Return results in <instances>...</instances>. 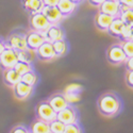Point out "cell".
<instances>
[{
  "label": "cell",
  "mask_w": 133,
  "mask_h": 133,
  "mask_svg": "<svg viewBox=\"0 0 133 133\" xmlns=\"http://www.w3.org/2000/svg\"><path fill=\"white\" fill-rule=\"evenodd\" d=\"M98 110L100 114L105 117H113L120 112L121 100L114 93H105L101 95L98 99Z\"/></svg>",
  "instance_id": "obj_1"
},
{
  "label": "cell",
  "mask_w": 133,
  "mask_h": 133,
  "mask_svg": "<svg viewBox=\"0 0 133 133\" xmlns=\"http://www.w3.org/2000/svg\"><path fill=\"white\" fill-rule=\"evenodd\" d=\"M35 115L37 119L48 124L57 119V112L51 108V105L47 101H42L36 105Z\"/></svg>",
  "instance_id": "obj_2"
},
{
  "label": "cell",
  "mask_w": 133,
  "mask_h": 133,
  "mask_svg": "<svg viewBox=\"0 0 133 133\" xmlns=\"http://www.w3.org/2000/svg\"><path fill=\"white\" fill-rule=\"evenodd\" d=\"M17 62H18V59H17L16 50L5 47L2 53L0 54V67L2 68V70L14 68V66Z\"/></svg>",
  "instance_id": "obj_3"
},
{
  "label": "cell",
  "mask_w": 133,
  "mask_h": 133,
  "mask_svg": "<svg viewBox=\"0 0 133 133\" xmlns=\"http://www.w3.org/2000/svg\"><path fill=\"white\" fill-rule=\"evenodd\" d=\"M57 119L62 121L64 125L78 123V112L72 104H68L57 113Z\"/></svg>",
  "instance_id": "obj_4"
},
{
  "label": "cell",
  "mask_w": 133,
  "mask_h": 133,
  "mask_svg": "<svg viewBox=\"0 0 133 133\" xmlns=\"http://www.w3.org/2000/svg\"><path fill=\"white\" fill-rule=\"evenodd\" d=\"M30 24H31V28L33 30L36 31V32H39V33H44L51 26V24L47 20V18L41 12L32 14Z\"/></svg>",
  "instance_id": "obj_5"
},
{
  "label": "cell",
  "mask_w": 133,
  "mask_h": 133,
  "mask_svg": "<svg viewBox=\"0 0 133 133\" xmlns=\"http://www.w3.org/2000/svg\"><path fill=\"white\" fill-rule=\"evenodd\" d=\"M127 57L125 52L123 51L120 45H113L111 46L108 50V60L110 63L114 65H118L121 63H125Z\"/></svg>",
  "instance_id": "obj_6"
},
{
  "label": "cell",
  "mask_w": 133,
  "mask_h": 133,
  "mask_svg": "<svg viewBox=\"0 0 133 133\" xmlns=\"http://www.w3.org/2000/svg\"><path fill=\"white\" fill-rule=\"evenodd\" d=\"M36 55H37V58L42 61H51L53 60L54 58H57L55 57V53L53 51V47H52V44L45 41L42 45L36 49L35 51Z\"/></svg>",
  "instance_id": "obj_7"
},
{
  "label": "cell",
  "mask_w": 133,
  "mask_h": 133,
  "mask_svg": "<svg viewBox=\"0 0 133 133\" xmlns=\"http://www.w3.org/2000/svg\"><path fill=\"white\" fill-rule=\"evenodd\" d=\"M45 37H44L43 33L36 32V31H32L29 34L26 35V44H27V49L32 50V51H36V49L45 42Z\"/></svg>",
  "instance_id": "obj_8"
},
{
  "label": "cell",
  "mask_w": 133,
  "mask_h": 133,
  "mask_svg": "<svg viewBox=\"0 0 133 133\" xmlns=\"http://www.w3.org/2000/svg\"><path fill=\"white\" fill-rule=\"evenodd\" d=\"M41 13L47 18V20L51 25H58L63 19V15L57 6H47L44 5Z\"/></svg>",
  "instance_id": "obj_9"
},
{
  "label": "cell",
  "mask_w": 133,
  "mask_h": 133,
  "mask_svg": "<svg viewBox=\"0 0 133 133\" xmlns=\"http://www.w3.org/2000/svg\"><path fill=\"white\" fill-rule=\"evenodd\" d=\"M5 47L12 48L16 51L19 50H25L27 49V44H26V35L24 34H18V33H15V34H12L6 41L5 43Z\"/></svg>",
  "instance_id": "obj_10"
},
{
  "label": "cell",
  "mask_w": 133,
  "mask_h": 133,
  "mask_svg": "<svg viewBox=\"0 0 133 133\" xmlns=\"http://www.w3.org/2000/svg\"><path fill=\"white\" fill-rule=\"evenodd\" d=\"M100 12L113 17H118L120 13L118 0H105L100 4Z\"/></svg>",
  "instance_id": "obj_11"
},
{
  "label": "cell",
  "mask_w": 133,
  "mask_h": 133,
  "mask_svg": "<svg viewBox=\"0 0 133 133\" xmlns=\"http://www.w3.org/2000/svg\"><path fill=\"white\" fill-rule=\"evenodd\" d=\"M13 91H14L15 97L18 100H26V99H28L31 96L33 92V87L20 81L13 87Z\"/></svg>",
  "instance_id": "obj_12"
},
{
  "label": "cell",
  "mask_w": 133,
  "mask_h": 133,
  "mask_svg": "<svg viewBox=\"0 0 133 133\" xmlns=\"http://www.w3.org/2000/svg\"><path fill=\"white\" fill-rule=\"evenodd\" d=\"M43 35L45 37V39L49 43L64 39V33H63L62 29L55 25H51L45 32L43 33Z\"/></svg>",
  "instance_id": "obj_13"
},
{
  "label": "cell",
  "mask_w": 133,
  "mask_h": 133,
  "mask_svg": "<svg viewBox=\"0 0 133 133\" xmlns=\"http://www.w3.org/2000/svg\"><path fill=\"white\" fill-rule=\"evenodd\" d=\"M47 102L51 105V108L55 111V112H60L61 110H63L64 108H66L68 105L66 99L64 98V95L63 94H54L52 96H50L48 98Z\"/></svg>",
  "instance_id": "obj_14"
},
{
  "label": "cell",
  "mask_w": 133,
  "mask_h": 133,
  "mask_svg": "<svg viewBox=\"0 0 133 133\" xmlns=\"http://www.w3.org/2000/svg\"><path fill=\"white\" fill-rule=\"evenodd\" d=\"M20 78L21 76L14 68L3 70V82L9 87L13 88L18 82H20Z\"/></svg>",
  "instance_id": "obj_15"
},
{
  "label": "cell",
  "mask_w": 133,
  "mask_h": 133,
  "mask_svg": "<svg viewBox=\"0 0 133 133\" xmlns=\"http://www.w3.org/2000/svg\"><path fill=\"white\" fill-rule=\"evenodd\" d=\"M114 18H115V17L111 16V15L104 14V13H102V12H99V13L96 15V18H95V25H96V27H97L99 30L107 31Z\"/></svg>",
  "instance_id": "obj_16"
},
{
  "label": "cell",
  "mask_w": 133,
  "mask_h": 133,
  "mask_svg": "<svg viewBox=\"0 0 133 133\" xmlns=\"http://www.w3.org/2000/svg\"><path fill=\"white\" fill-rule=\"evenodd\" d=\"M125 26H126V24L119 17H115L112 23H111V25H110V27L108 28L107 31L109 32V34H111L112 36L119 38V36L121 34V32H123Z\"/></svg>",
  "instance_id": "obj_17"
},
{
  "label": "cell",
  "mask_w": 133,
  "mask_h": 133,
  "mask_svg": "<svg viewBox=\"0 0 133 133\" xmlns=\"http://www.w3.org/2000/svg\"><path fill=\"white\" fill-rule=\"evenodd\" d=\"M76 6H77V3L72 2L71 0H59V2L57 4V8L59 9L63 17L69 16L75 11Z\"/></svg>",
  "instance_id": "obj_18"
},
{
  "label": "cell",
  "mask_w": 133,
  "mask_h": 133,
  "mask_svg": "<svg viewBox=\"0 0 133 133\" xmlns=\"http://www.w3.org/2000/svg\"><path fill=\"white\" fill-rule=\"evenodd\" d=\"M29 129L31 133H49L50 132L49 124L45 123L43 120H39L37 118L31 124Z\"/></svg>",
  "instance_id": "obj_19"
},
{
  "label": "cell",
  "mask_w": 133,
  "mask_h": 133,
  "mask_svg": "<svg viewBox=\"0 0 133 133\" xmlns=\"http://www.w3.org/2000/svg\"><path fill=\"white\" fill-rule=\"evenodd\" d=\"M24 5H25V9L27 11H29L31 14H35V13L41 12L44 6L42 0H25Z\"/></svg>",
  "instance_id": "obj_20"
},
{
  "label": "cell",
  "mask_w": 133,
  "mask_h": 133,
  "mask_svg": "<svg viewBox=\"0 0 133 133\" xmlns=\"http://www.w3.org/2000/svg\"><path fill=\"white\" fill-rule=\"evenodd\" d=\"M16 52H17V59L19 62H25V63L31 64L32 61L34 60V51H32V50L25 49V50H19Z\"/></svg>",
  "instance_id": "obj_21"
},
{
  "label": "cell",
  "mask_w": 133,
  "mask_h": 133,
  "mask_svg": "<svg viewBox=\"0 0 133 133\" xmlns=\"http://www.w3.org/2000/svg\"><path fill=\"white\" fill-rule=\"evenodd\" d=\"M51 44H52V47H53V51L55 53V57H62L63 54H65L66 50H67V45H66L64 39L53 42Z\"/></svg>",
  "instance_id": "obj_22"
},
{
  "label": "cell",
  "mask_w": 133,
  "mask_h": 133,
  "mask_svg": "<svg viewBox=\"0 0 133 133\" xmlns=\"http://www.w3.org/2000/svg\"><path fill=\"white\" fill-rule=\"evenodd\" d=\"M20 81L33 87L37 82V76L34 71L31 70V71H28V72H26V74H24L23 76H21Z\"/></svg>",
  "instance_id": "obj_23"
},
{
  "label": "cell",
  "mask_w": 133,
  "mask_h": 133,
  "mask_svg": "<svg viewBox=\"0 0 133 133\" xmlns=\"http://www.w3.org/2000/svg\"><path fill=\"white\" fill-rule=\"evenodd\" d=\"M14 69L20 75L23 76L24 74L28 72V71H31L32 70V65L29 64V63H25V62H17L14 66Z\"/></svg>",
  "instance_id": "obj_24"
},
{
  "label": "cell",
  "mask_w": 133,
  "mask_h": 133,
  "mask_svg": "<svg viewBox=\"0 0 133 133\" xmlns=\"http://www.w3.org/2000/svg\"><path fill=\"white\" fill-rule=\"evenodd\" d=\"M64 128L65 125L62 121L55 119L49 124V129H50V133H63L64 132Z\"/></svg>",
  "instance_id": "obj_25"
},
{
  "label": "cell",
  "mask_w": 133,
  "mask_h": 133,
  "mask_svg": "<svg viewBox=\"0 0 133 133\" xmlns=\"http://www.w3.org/2000/svg\"><path fill=\"white\" fill-rule=\"evenodd\" d=\"M132 36H133V24H129V25H126L121 34L119 36V38L121 41H129V39H132Z\"/></svg>",
  "instance_id": "obj_26"
},
{
  "label": "cell",
  "mask_w": 133,
  "mask_h": 133,
  "mask_svg": "<svg viewBox=\"0 0 133 133\" xmlns=\"http://www.w3.org/2000/svg\"><path fill=\"white\" fill-rule=\"evenodd\" d=\"M120 46H121V48H123V51L125 52L127 58H132L133 57V42H132V39L124 41Z\"/></svg>",
  "instance_id": "obj_27"
},
{
  "label": "cell",
  "mask_w": 133,
  "mask_h": 133,
  "mask_svg": "<svg viewBox=\"0 0 133 133\" xmlns=\"http://www.w3.org/2000/svg\"><path fill=\"white\" fill-rule=\"evenodd\" d=\"M64 98L66 99L68 104H75L78 101L81 100V94H77V93H63Z\"/></svg>",
  "instance_id": "obj_28"
},
{
  "label": "cell",
  "mask_w": 133,
  "mask_h": 133,
  "mask_svg": "<svg viewBox=\"0 0 133 133\" xmlns=\"http://www.w3.org/2000/svg\"><path fill=\"white\" fill-rule=\"evenodd\" d=\"M118 17L123 20L126 25L133 24V12H132V9L127 10V11H125V12H120Z\"/></svg>",
  "instance_id": "obj_29"
},
{
  "label": "cell",
  "mask_w": 133,
  "mask_h": 133,
  "mask_svg": "<svg viewBox=\"0 0 133 133\" xmlns=\"http://www.w3.org/2000/svg\"><path fill=\"white\" fill-rule=\"evenodd\" d=\"M83 91V86L79 83H71L68 84L64 88L63 93H77V94H81V92Z\"/></svg>",
  "instance_id": "obj_30"
},
{
  "label": "cell",
  "mask_w": 133,
  "mask_h": 133,
  "mask_svg": "<svg viewBox=\"0 0 133 133\" xmlns=\"http://www.w3.org/2000/svg\"><path fill=\"white\" fill-rule=\"evenodd\" d=\"M63 133H82V129L78 123L68 124V125H65Z\"/></svg>",
  "instance_id": "obj_31"
},
{
  "label": "cell",
  "mask_w": 133,
  "mask_h": 133,
  "mask_svg": "<svg viewBox=\"0 0 133 133\" xmlns=\"http://www.w3.org/2000/svg\"><path fill=\"white\" fill-rule=\"evenodd\" d=\"M11 133H31V132L30 129L25 126H16L15 128L12 129Z\"/></svg>",
  "instance_id": "obj_32"
},
{
  "label": "cell",
  "mask_w": 133,
  "mask_h": 133,
  "mask_svg": "<svg viewBox=\"0 0 133 133\" xmlns=\"http://www.w3.org/2000/svg\"><path fill=\"white\" fill-rule=\"evenodd\" d=\"M126 83L130 88L133 87V70H129L126 75Z\"/></svg>",
  "instance_id": "obj_33"
},
{
  "label": "cell",
  "mask_w": 133,
  "mask_h": 133,
  "mask_svg": "<svg viewBox=\"0 0 133 133\" xmlns=\"http://www.w3.org/2000/svg\"><path fill=\"white\" fill-rule=\"evenodd\" d=\"M43 4L44 5H47V6H57L59 0H42Z\"/></svg>",
  "instance_id": "obj_34"
},
{
  "label": "cell",
  "mask_w": 133,
  "mask_h": 133,
  "mask_svg": "<svg viewBox=\"0 0 133 133\" xmlns=\"http://www.w3.org/2000/svg\"><path fill=\"white\" fill-rule=\"evenodd\" d=\"M126 68L129 70H133V57L132 58H127L126 59Z\"/></svg>",
  "instance_id": "obj_35"
},
{
  "label": "cell",
  "mask_w": 133,
  "mask_h": 133,
  "mask_svg": "<svg viewBox=\"0 0 133 133\" xmlns=\"http://www.w3.org/2000/svg\"><path fill=\"white\" fill-rule=\"evenodd\" d=\"M88 1H90L91 4H93V5H95V6H100V4H101L102 2H104L105 0H88Z\"/></svg>",
  "instance_id": "obj_36"
},
{
  "label": "cell",
  "mask_w": 133,
  "mask_h": 133,
  "mask_svg": "<svg viewBox=\"0 0 133 133\" xmlns=\"http://www.w3.org/2000/svg\"><path fill=\"white\" fill-rule=\"evenodd\" d=\"M118 2H119V4H125L128 6H132L133 0H118Z\"/></svg>",
  "instance_id": "obj_37"
},
{
  "label": "cell",
  "mask_w": 133,
  "mask_h": 133,
  "mask_svg": "<svg viewBox=\"0 0 133 133\" xmlns=\"http://www.w3.org/2000/svg\"><path fill=\"white\" fill-rule=\"evenodd\" d=\"M5 48V42H3L1 38H0V54L2 53V51L4 50Z\"/></svg>",
  "instance_id": "obj_38"
},
{
  "label": "cell",
  "mask_w": 133,
  "mask_h": 133,
  "mask_svg": "<svg viewBox=\"0 0 133 133\" xmlns=\"http://www.w3.org/2000/svg\"><path fill=\"white\" fill-rule=\"evenodd\" d=\"M72 2H75V3H79V2H81L82 0H71Z\"/></svg>",
  "instance_id": "obj_39"
},
{
  "label": "cell",
  "mask_w": 133,
  "mask_h": 133,
  "mask_svg": "<svg viewBox=\"0 0 133 133\" xmlns=\"http://www.w3.org/2000/svg\"><path fill=\"white\" fill-rule=\"evenodd\" d=\"M49 133H50V132H49Z\"/></svg>",
  "instance_id": "obj_40"
}]
</instances>
